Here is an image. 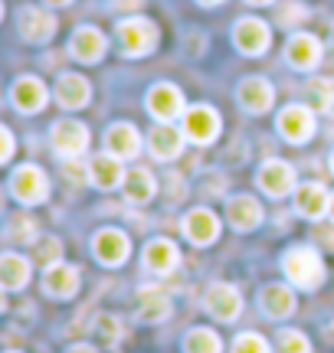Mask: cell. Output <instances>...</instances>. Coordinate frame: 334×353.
Masks as SVG:
<instances>
[{
  "mask_svg": "<svg viewBox=\"0 0 334 353\" xmlns=\"http://www.w3.org/2000/svg\"><path fill=\"white\" fill-rule=\"evenodd\" d=\"M275 353H311V343L302 330H282L279 343H275Z\"/></svg>",
  "mask_w": 334,
  "mask_h": 353,
  "instance_id": "obj_32",
  "label": "cell"
},
{
  "mask_svg": "<svg viewBox=\"0 0 334 353\" xmlns=\"http://www.w3.org/2000/svg\"><path fill=\"white\" fill-rule=\"evenodd\" d=\"M79 285H82V275H79L76 265H69V262L50 265L46 275H43V288H46V294H52V298H72L79 291Z\"/></svg>",
  "mask_w": 334,
  "mask_h": 353,
  "instance_id": "obj_18",
  "label": "cell"
},
{
  "mask_svg": "<svg viewBox=\"0 0 334 353\" xmlns=\"http://www.w3.org/2000/svg\"><path fill=\"white\" fill-rule=\"evenodd\" d=\"M259 307H262V314L272 317V321H282L295 311V291L288 288V285H266V288L259 291Z\"/></svg>",
  "mask_w": 334,
  "mask_h": 353,
  "instance_id": "obj_24",
  "label": "cell"
},
{
  "mask_svg": "<svg viewBox=\"0 0 334 353\" xmlns=\"http://www.w3.org/2000/svg\"><path fill=\"white\" fill-rule=\"evenodd\" d=\"M10 353H13V350H10Z\"/></svg>",
  "mask_w": 334,
  "mask_h": 353,
  "instance_id": "obj_47",
  "label": "cell"
},
{
  "mask_svg": "<svg viewBox=\"0 0 334 353\" xmlns=\"http://www.w3.org/2000/svg\"><path fill=\"white\" fill-rule=\"evenodd\" d=\"M233 353H269V343L262 341L259 334H239L233 341Z\"/></svg>",
  "mask_w": 334,
  "mask_h": 353,
  "instance_id": "obj_34",
  "label": "cell"
},
{
  "mask_svg": "<svg viewBox=\"0 0 334 353\" xmlns=\"http://www.w3.org/2000/svg\"><path fill=\"white\" fill-rule=\"evenodd\" d=\"M95 330H99V334H102L108 343H115L118 337H121V324H118L115 314H102L99 321H95Z\"/></svg>",
  "mask_w": 334,
  "mask_h": 353,
  "instance_id": "obj_36",
  "label": "cell"
},
{
  "mask_svg": "<svg viewBox=\"0 0 334 353\" xmlns=\"http://www.w3.org/2000/svg\"><path fill=\"white\" fill-rule=\"evenodd\" d=\"M108 50V43H105L102 30H95V26H79L76 33H72V43H69V52L76 56L79 63H99Z\"/></svg>",
  "mask_w": 334,
  "mask_h": 353,
  "instance_id": "obj_20",
  "label": "cell"
},
{
  "mask_svg": "<svg viewBox=\"0 0 334 353\" xmlns=\"http://www.w3.org/2000/svg\"><path fill=\"white\" fill-rule=\"evenodd\" d=\"M105 151L118 154L121 161H131V157H138L141 154V134H138V128L128 125V121H118L105 131Z\"/></svg>",
  "mask_w": 334,
  "mask_h": 353,
  "instance_id": "obj_19",
  "label": "cell"
},
{
  "mask_svg": "<svg viewBox=\"0 0 334 353\" xmlns=\"http://www.w3.org/2000/svg\"><path fill=\"white\" fill-rule=\"evenodd\" d=\"M66 353H99L95 347H89V343H79V347H69Z\"/></svg>",
  "mask_w": 334,
  "mask_h": 353,
  "instance_id": "obj_40",
  "label": "cell"
},
{
  "mask_svg": "<svg viewBox=\"0 0 334 353\" xmlns=\"http://www.w3.org/2000/svg\"><path fill=\"white\" fill-rule=\"evenodd\" d=\"M118 39L128 56H148L157 46V26L144 17H131V20L118 23Z\"/></svg>",
  "mask_w": 334,
  "mask_h": 353,
  "instance_id": "obj_3",
  "label": "cell"
},
{
  "mask_svg": "<svg viewBox=\"0 0 334 353\" xmlns=\"http://www.w3.org/2000/svg\"><path fill=\"white\" fill-rule=\"evenodd\" d=\"M331 216H334V193H331Z\"/></svg>",
  "mask_w": 334,
  "mask_h": 353,
  "instance_id": "obj_44",
  "label": "cell"
},
{
  "mask_svg": "<svg viewBox=\"0 0 334 353\" xmlns=\"http://www.w3.org/2000/svg\"><path fill=\"white\" fill-rule=\"evenodd\" d=\"M155 176H151V170H144V167H135L128 174V180H125V193H128L131 203H148L151 196H155Z\"/></svg>",
  "mask_w": 334,
  "mask_h": 353,
  "instance_id": "obj_29",
  "label": "cell"
},
{
  "mask_svg": "<svg viewBox=\"0 0 334 353\" xmlns=\"http://www.w3.org/2000/svg\"><path fill=\"white\" fill-rule=\"evenodd\" d=\"M308 99L315 112H331L334 99V79H311L308 82Z\"/></svg>",
  "mask_w": 334,
  "mask_h": 353,
  "instance_id": "obj_31",
  "label": "cell"
},
{
  "mask_svg": "<svg viewBox=\"0 0 334 353\" xmlns=\"http://www.w3.org/2000/svg\"><path fill=\"white\" fill-rule=\"evenodd\" d=\"M262 203L253 200V196H233L226 203V219H230L233 229H239V232H249V229H256L262 223Z\"/></svg>",
  "mask_w": 334,
  "mask_h": 353,
  "instance_id": "obj_25",
  "label": "cell"
},
{
  "mask_svg": "<svg viewBox=\"0 0 334 353\" xmlns=\"http://www.w3.org/2000/svg\"><path fill=\"white\" fill-rule=\"evenodd\" d=\"M10 193L23 203V206H37V203L46 200V196H50V180L43 174V167H37V164L17 167L10 176Z\"/></svg>",
  "mask_w": 334,
  "mask_h": 353,
  "instance_id": "obj_2",
  "label": "cell"
},
{
  "mask_svg": "<svg viewBox=\"0 0 334 353\" xmlns=\"http://www.w3.org/2000/svg\"><path fill=\"white\" fill-rule=\"evenodd\" d=\"M279 134L292 144H305L315 134V112L308 105H288L279 112Z\"/></svg>",
  "mask_w": 334,
  "mask_h": 353,
  "instance_id": "obj_7",
  "label": "cell"
},
{
  "mask_svg": "<svg viewBox=\"0 0 334 353\" xmlns=\"http://www.w3.org/2000/svg\"><path fill=\"white\" fill-rule=\"evenodd\" d=\"M144 265H148V272H155V275H170L180 265L177 245L170 239H151L148 249H144Z\"/></svg>",
  "mask_w": 334,
  "mask_h": 353,
  "instance_id": "obj_26",
  "label": "cell"
},
{
  "mask_svg": "<svg viewBox=\"0 0 334 353\" xmlns=\"http://www.w3.org/2000/svg\"><path fill=\"white\" fill-rule=\"evenodd\" d=\"M331 170H334V154H331Z\"/></svg>",
  "mask_w": 334,
  "mask_h": 353,
  "instance_id": "obj_45",
  "label": "cell"
},
{
  "mask_svg": "<svg viewBox=\"0 0 334 353\" xmlns=\"http://www.w3.org/2000/svg\"><path fill=\"white\" fill-rule=\"evenodd\" d=\"M63 174H66L69 183H86V180H89V167H79L76 157H72V161H66L63 164Z\"/></svg>",
  "mask_w": 334,
  "mask_h": 353,
  "instance_id": "obj_37",
  "label": "cell"
},
{
  "mask_svg": "<svg viewBox=\"0 0 334 353\" xmlns=\"http://www.w3.org/2000/svg\"><path fill=\"white\" fill-rule=\"evenodd\" d=\"M233 43H236V50L246 52V56H262V52L269 50L272 33L262 20H256V17H243L239 23L233 26Z\"/></svg>",
  "mask_w": 334,
  "mask_h": 353,
  "instance_id": "obj_6",
  "label": "cell"
},
{
  "mask_svg": "<svg viewBox=\"0 0 334 353\" xmlns=\"http://www.w3.org/2000/svg\"><path fill=\"white\" fill-rule=\"evenodd\" d=\"M256 183L262 193H269V196H285L288 190H295V167L288 164V161H266V164L259 167V176Z\"/></svg>",
  "mask_w": 334,
  "mask_h": 353,
  "instance_id": "obj_11",
  "label": "cell"
},
{
  "mask_svg": "<svg viewBox=\"0 0 334 353\" xmlns=\"http://www.w3.org/2000/svg\"><path fill=\"white\" fill-rule=\"evenodd\" d=\"M331 114H334V99H331Z\"/></svg>",
  "mask_w": 334,
  "mask_h": 353,
  "instance_id": "obj_46",
  "label": "cell"
},
{
  "mask_svg": "<svg viewBox=\"0 0 334 353\" xmlns=\"http://www.w3.org/2000/svg\"><path fill=\"white\" fill-rule=\"evenodd\" d=\"M322 39L311 37V33H295V37L288 39V46H285V59L288 65H295L298 72H311L315 65L322 63Z\"/></svg>",
  "mask_w": 334,
  "mask_h": 353,
  "instance_id": "obj_13",
  "label": "cell"
},
{
  "mask_svg": "<svg viewBox=\"0 0 334 353\" xmlns=\"http://www.w3.org/2000/svg\"><path fill=\"white\" fill-rule=\"evenodd\" d=\"M197 3H204V7H217V3H223V0H197Z\"/></svg>",
  "mask_w": 334,
  "mask_h": 353,
  "instance_id": "obj_42",
  "label": "cell"
},
{
  "mask_svg": "<svg viewBox=\"0 0 334 353\" xmlns=\"http://www.w3.org/2000/svg\"><path fill=\"white\" fill-rule=\"evenodd\" d=\"M322 249H308V245H298L282 259V272L285 278L295 285V288L315 291L322 288L324 281V262H322Z\"/></svg>",
  "mask_w": 334,
  "mask_h": 353,
  "instance_id": "obj_1",
  "label": "cell"
},
{
  "mask_svg": "<svg viewBox=\"0 0 334 353\" xmlns=\"http://www.w3.org/2000/svg\"><path fill=\"white\" fill-rule=\"evenodd\" d=\"M184 232H187V239L193 245H210V242L219 239V219L210 210L197 206V210H190L184 216Z\"/></svg>",
  "mask_w": 334,
  "mask_h": 353,
  "instance_id": "obj_21",
  "label": "cell"
},
{
  "mask_svg": "<svg viewBox=\"0 0 334 353\" xmlns=\"http://www.w3.org/2000/svg\"><path fill=\"white\" fill-rule=\"evenodd\" d=\"M204 307L217 317V321L226 324V321H236V317L243 314V298H239V291L233 288V285L217 281V285H210V288H206Z\"/></svg>",
  "mask_w": 334,
  "mask_h": 353,
  "instance_id": "obj_8",
  "label": "cell"
},
{
  "mask_svg": "<svg viewBox=\"0 0 334 353\" xmlns=\"http://www.w3.org/2000/svg\"><path fill=\"white\" fill-rule=\"evenodd\" d=\"M0 141H3V148H0V164H7L13 157V134L10 128H0Z\"/></svg>",
  "mask_w": 334,
  "mask_h": 353,
  "instance_id": "obj_39",
  "label": "cell"
},
{
  "mask_svg": "<svg viewBox=\"0 0 334 353\" xmlns=\"http://www.w3.org/2000/svg\"><path fill=\"white\" fill-rule=\"evenodd\" d=\"M184 353H223V343L210 327H193L184 341Z\"/></svg>",
  "mask_w": 334,
  "mask_h": 353,
  "instance_id": "obj_30",
  "label": "cell"
},
{
  "mask_svg": "<svg viewBox=\"0 0 334 353\" xmlns=\"http://www.w3.org/2000/svg\"><path fill=\"white\" fill-rule=\"evenodd\" d=\"M249 3H256V7H266V3H272V0H249Z\"/></svg>",
  "mask_w": 334,
  "mask_h": 353,
  "instance_id": "obj_43",
  "label": "cell"
},
{
  "mask_svg": "<svg viewBox=\"0 0 334 353\" xmlns=\"http://www.w3.org/2000/svg\"><path fill=\"white\" fill-rule=\"evenodd\" d=\"M30 281V262L20 252H3L0 255V285L7 291H20Z\"/></svg>",
  "mask_w": 334,
  "mask_h": 353,
  "instance_id": "obj_27",
  "label": "cell"
},
{
  "mask_svg": "<svg viewBox=\"0 0 334 353\" xmlns=\"http://www.w3.org/2000/svg\"><path fill=\"white\" fill-rule=\"evenodd\" d=\"M92 99V88H89V79H82L79 72H66L59 76L56 82V101L69 108V112H76V108H86Z\"/></svg>",
  "mask_w": 334,
  "mask_h": 353,
  "instance_id": "obj_23",
  "label": "cell"
},
{
  "mask_svg": "<svg viewBox=\"0 0 334 353\" xmlns=\"http://www.w3.org/2000/svg\"><path fill=\"white\" fill-rule=\"evenodd\" d=\"M37 259L46 265V268H50V265H56L59 259H63V242L52 239V236L39 239V242H37Z\"/></svg>",
  "mask_w": 334,
  "mask_h": 353,
  "instance_id": "obj_33",
  "label": "cell"
},
{
  "mask_svg": "<svg viewBox=\"0 0 334 353\" xmlns=\"http://www.w3.org/2000/svg\"><path fill=\"white\" fill-rule=\"evenodd\" d=\"M184 138L187 134L180 128H174L170 121H157L151 128V134H148V148H151V154H155L157 161H174L184 151Z\"/></svg>",
  "mask_w": 334,
  "mask_h": 353,
  "instance_id": "obj_15",
  "label": "cell"
},
{
  "mask_svg": "<svg viewBox=\"0 0 334 353\" xmlns=\"http://www.w3.org/2000/svg\"><path fill=\"white\" fill-rule=\"evenodd\" d=\"M138 314H141V321H148V324H161V321L170 317V298L157 288H144L141 294H138Z\"/></svg>",
  "mask_w": 334,
  "mask_h": 353,
  "instance_id": "obj_28",
  "label": "cell"
},
{
  "mask_svg": "<svg viewBox=\"0 0 334 353\" xmlns=\"http://www.w3.org/2000/svg\"><path fill=\"white\" fill-rule=\"evenodd\" d=\"M89 180L95 183L99 190H115L128 180V170H125V161L112 151H102L95 154L89 161Z\"/></svg>",
  "mask_w": 334,
  "mask_h": 353,
  "instance_id": "obj_10",
  "label": "cell"
},
{
  "mask_svg": "<svg viewBox=\"0 0 334 353\" xmlns=\"http://www.w3.org/2000/svg\"><path fill=\"white\" fill-rule=\"evenodd\" d=\"M52 148L63 161H72V157H82L86 148H89V128L82 121H72V118H63L52 125Z\"/></svg>",
  "mask_w": 334,
  "mask_h": 353,
  "instance_id": "obj_4",
  "label": "cell"
},
{
  "mask_svg": "<svg viewBox=\"0 0 334 353\" xmlns=\"http://www.w3.org/2000/svg\"><path fill=\"white\" fill-rule=\"evenodd\" d=\"M302 20H308L305 3H282V7H279V23L282 26H298Z\"/></svg>",
  "mask_w": 334,
  "mask_h": 353,
  "instance_id": "obj_35",
  "label": "cell"
},
{
  "mask_svg": "<svg viewBox=\"0 0 334 353\" xmlns=\"http://www.w3.org/2000/svg\"><path fill=\"white\" fill-rule=\"evenodd\" d=\"M13 105L20 108L23 114H37L46 108V101H50V92H46V85L39 82L37 76H23L13 82Z\"/></svg>",
  "mask_w": 334,
  "mask_h": 353,
  "instance_id": "obj_16",
  "label": "cell"
},
{
  "mask_svg": "<svg viewBox=\"0 0 334 353\" xmlns=\"http://www.w3.org/2000/svg\"><path fill=\"white\" fill-rule=\"evenodd\" d=\"M315 245L322 252H334V226H315Z\"/></svg>",
  "mask_w": 334,
  "mask_h": 353,
  "instance_id": "obj_38",
  "label": "cell"
},
{
  "mask_svg": "<svg viewBox=\"0 0 334 353\" xmlns=\"http://www.w3.org/2000/svg\"><path fill=\"white\" fill-rule=\"evenodd\" d=\"M295 210L305 219H322L324 213H331V193L324 190V183L311 180L295 190Z\"/></svg>",
  "mask_w": 334,
  "mask_h": 353,
  "instance_id": "obj_17",
  "label": "cell"
},
{
  "mask_svg": "<svg viewBox=\"0 0 334 353\" xmlns=\"http://www.w3.org/2000/svg\"><path fill=\"white\" fill-rule=\"evenodd\" d=\"M20 33L26 43H50L56 33V17L39 7H23L20 10Z\"/></svg>",
  "mask_w": 334,
  "mask_h": 353,
  "instance_id": "obj_22",
  "label": "cell"
},
{
  "mask_svg": "<svg viewBox=\"0 0 334 353\" xmlns=\"http://www.w3.org/2000/svg\"><path fill=\"white\" fill-rule=\"evenodd\" d=\"M50 7H66V3H72V0H46Z\"/></svg>",
  "mask_w": 334,
  "mask_h": 353,
  "instance_id": "obj_41",
  "label": "cell"
},
{
  "mask_svg": "<svg viewBox=\"0 0 334 353\" xmlns=\"http://www.w3.org/2000/svg\"><path fill=\"white\" fill-rule=\"evenodd\" d=\"M236 99H239V105H243L249 114H266L275 105V88H272L269 79L262 76H249L239 82V88H236Z\"/></svg>",
  "mask_w": 334,
  "mask_h": 353,
  "instance_id": "obj_9",
  "label": "cell"
},
{
  "mask_svg": "<svg viewBox=\"0 0 334 353\" xmlns=\"http://www.w3.org/2000/svg\"><path fill=\"white\" fill-rule=\"evenodd\" d=\"M219 112L210 108V105H193L184 112V134L193 141V144H210V141L219 138Z\"/></svg>",
  "mask_w": 334,
  "mask_h": 353,
  "instance_id": "obj_5",
  "label": "cell"
},
{
  "mask_svg": "<svg viewBox=\"0 0 334 353\" xmlns=\"http://www.w3.org/2000/svg\"><path fill=\"white\" fill-rule=\"evenodd\" d=\"M148 112L155 114L157 121H174L180 114L187 112L184 108V95H180L177 85H170V82H161L148 92Z\"/></svg>",
  "mask_w": 334,
  "mask_h": 353,
  "instance_id": "obj_14",
  "label": "cell"
},
{
  "mask_svg": "<svg viewBox=\"0 0 334 353\" xmlns=\"http://www.w3.org/2000/svg\"><path fill=\"white\" fill-rule=\"evenodd\" d=\"M92 252H95V259H99L102 265L118 268V265L128 259L131 242H128V236H125L121 229H102V232L92 239Z\"/></svg>",
  "mask_w": 334,
  "mask_h": 353,
  "instance_id": "obj_12",
  "label": "cell"
}]
</instances>
